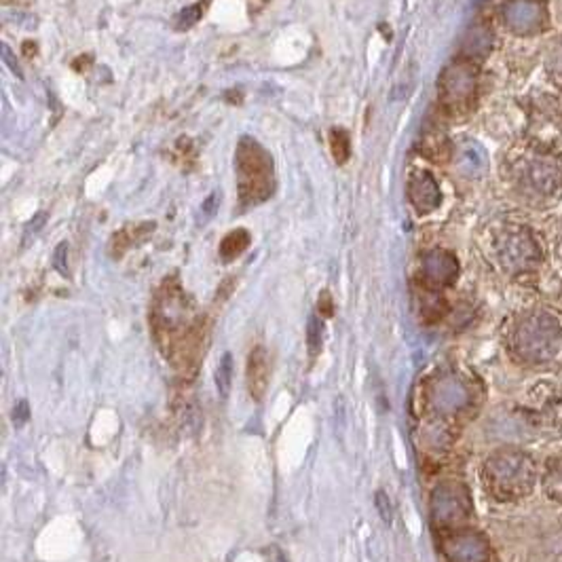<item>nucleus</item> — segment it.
<instances>
[{
  "mask_svg": "<svg viewBox=\"0 0 562 562\" xmlns=\"http://www.w3.org/2000/svg\"><path fill=\"white\" fill-rule=\"evenodd\" d=\"M537 480V465L531 454L516 448H501L488 454L482 468V484L490 497L516 501L531 493Z\"/></svg>",
  "mask_w": 562,
  "mask_h": 562,
  "instance_id": "1",
  "label": "nucleus"
},
{
  "mask_svg": "<svg viewBox=\"0 0 562 562\" xmlns=\"http://www.w3.org/2000/svg\"><path fill=\"white\" fill-rule=\"evenodd\" d=\"M512 347L520 360L548 364L562 351V324L549 311L535 309L516 321Z\"/></svg>",
  "mask_w": 562,
  "mask_h": 562,
  "instance_id": "2",
  "label": "nucleus"
},
{
  "mask_svg": "<svg viewBox=\"0 0 562 562\" xmlns=\"http://www.w3.org/2000/svg\"><path fill=\"white\" fill-rule=\"evenodd\" d=\"M514 187L522 199L546 206L562 197V163L552 154L526 153L512 167Z\"/></svg>",
  "mask_w": 562,
  "mask_h": 562,
  "instance_id": "3",
  "label": "nucleus"
},
{
  "mask_svg": "<svg viewBox=\"0 0 562 562\" xmlns=\"http://www.w3.org/2000/svg\"><path fill=\"white\" fill-rule=\"evenodd\" d=\"M239 199L243 206H259L275 190L273 159L259 142L243 137L235 153Z\"/></svg>",
  "mask_w": 562,
  "mask_h": 562,
  "instance_id": "4",
  "label": "nucleus"
},
{
  "mask_svg": "<svg viewBox=\"0 0 562 562\" xmlns=\"http://www.w3.org/2000/svg\"><path fill=\"white\" fill-rule=\"evenodd\" d=\"M495 259L510 275H524L535 271L543 259L541 245L533 231L520 224H507L493 239Z\"/></svg>",
  "mask_w": 562,
  "mask_h": 562,
  "instance_id": "5",
  "label": "nucleus"
},
{
  "mask_svg": "<svg viewBox=\"0 0 562 562\" xmlns=\"http://www.w3.org/2000/svg\"><path fill=\"white\" fill-rule=\"evenodd\" d=\"M440 100L451 115H463L471 109L478 89L476 62L459 57L448 64L440 76Z\"/></svg>",
  "mask_w": 562,
  "mask_h": 562,
  "instance_id": "6",
  "label": "nucleus"
},
{
  "mask_svg": "<svg viewBox=\"0 0 562 562\" xmlns=\"http://www.w3.org/2000/svg\"><path fill=\"white\" fill-rule=\"evenodd\" d=\"M432 522L444 531H457L471 516L470 490L459 482H442L434 488Z\"/></svg>",
  "mask_w": 562,
  "mask_h": 562,
  "instance_id": "7",
  "label": "nucleus"
},
{
  "mask_svg": "<svg viewBox=\"0 0 562 562\" xmlns=\"http://www.w3.org/2000/svg\"><path fill=\"white\" fill-rule=\"evenodd\" d=\"M504 26L516 37H533L549 26L546 0H507L501 7Z\"/></svg>",
  "mask_w": 562,
  "mask_h": 562,
  "instance_id": "8",
  "label": "nucleus"
},
{
  "mask_svg": "<svg viewBox=\"0 0 562 562\" xmlns=\"http://www.w3.org/2000/svg\"><path fill=\"white\" fill-rule=\"evenodd\" d=\"M446 558L451 562H488L490 546L487 537L471 529L451 531L442 541Z\"/></svg>",
  "mask_w": 562,
  "mask_h": 562,
  "instance_id": "9",
  "label": "nucleus"
},
{
  "mask_svg": "<svg viewBox=\"0 0 562 562\" xmlns=\"http://www.w3.org/2000/svg\"><path fill=\"white\" fill-rule=\"evenodd\" d=\"M470 400L471 396L468 385L454 374L435 379L432 390H429V404L442 417H451L465 410L470 406Z\"/></svg>",
  "mask_w": 562,
  "mask_h": 562,
  "instance_id": "10",
  "label": "nucleus"
},
{
  "mask_svg": "<svg viewBox=\"0 0 562 562\" xmlns=\"http://www.w3.org/2000/svg\"><path fill=\"white\" fill-rule=\"evenodd\" d=\"M421 275L429 290L448 288L459 277V260L446 250H432L423 256Z\"/></svg>",
  "mask_w": 562,
  "mask_h": 562,
  "instance_id": "11",
  "label": "nucleus"
},
{
  "mask_svg": "<svg viewBox=\"0 0 562 562\" xmlns=\"http://www.w3.org/2000/svg\"><path fill=\"white\" fill-rule=\"evenodd\" d=\"M406 193H408L410 206L415 207L418 216H426V214H432L434 209L440 207L442 190L438 187V182H435V178L432 176V171L427 170L412 171Z\"/></svg>",
  "mask_w": 562,
  "mask_h": 562,
  "instance_id": "12",
  "label": "nucleus"
},
{
  "mask_svg": "<svg viewBox=\"0 0 562 562\" xmlns=\"http://www.w3.org/2000/svg\"><path fill=\"white\" fill-rule=\"evenodd\" d=\"M268 374H271V364L268 354L262 345H256L248 356V366H245V382H248L250 398L260 402L268 390Z\"/></svg>",
  "mask_w": 562,
  "mask_h": 562,
  "instance_id": "13",
  "label": "nucleus"
},
{
  "mask_svg": "<svg viewBox=\"0 0 562 562\" xmlns=\"http://www.w3.org/2000/svg\"><path fill=\"white\" fill-rule=\"evenodd\" d=\"M495 47V34L487 23H476L474 28L465 34L463 47H461V57L470 59V62H478L484 59L493 51Z\"/></svg>",
  "mask_w": 562,
  "mask_h": 562,
  "instance_id": "14",
  "label": "nucleus"
},
{
  "mask_svg": "<svg viewBox=\"0 0 562 562\" xmlns=\"http://www.w3.org/2000/svg\"><path fill=\"white\" fill-rule=\"evenodd\" d=\"M488 167L487 151L474 140H465L457 148V170L468 178H480Z\"/></svg>",
  "mask_w": 562,
  "mask_h": 562,
  "instance_id": "15",
  "label": "nucleus"
},
{
  "mask_svg": "<svg viewBox=\"0 0 562 562\" xmlns=\"http://www.w3.org/2000/svg\"><path fill=\"white\" fill-rule=\"evenodd\" d=\"M248 245H250V233L245 229H237L223 239V243H220V256H223V260L231 262V260H235L237 256H241L245 250H248Z\"/></svg>",
  "mask_w": 562,
  "mask_h": 562,
  "instance_id": "16",
  "label": "nucleus"
},
{
  "mask_svg": "<svg viewBox=\"0 0 562 562\" xmlns=\"http://www.w3.org/2000/svg\"><path fill=\"white\" fill-rule=\"evenodd\" d=\"M543 490L552 501L562 504V463H552L543 476Z\"/></svg>",
  "mask_w": 562,
  "mask_h": 562,
  "instance_id": "17",
  "label": "nucleus"
},
{
  "mask_svg": "<svg viewBox=\"0 0 562 562\" xmlns=\"http://www.w3.org/2000/svg\"><path fill=\"white\" fill-rule=\"evenodd\" d=\"M231 382H233V356L224 354L223 357H220V364H218V370H216V387H218V393L223 400L229 398Z\"/></svg>",
  "mask_w": 562,
  "mask_h": 562,
  "instance_id": "18",
  "label": "nucleus"
},
{
  "mask_svg": "<svg viewBox=\"0 0 562 562\" xmlns=\"http://www.w3.org/2000/svg\"><path fill=\"white\" fill-rule=\"evenodd\" d=\"M330 146H332L334 161H337V163H340V165L347 163V159H349V154H351L349 134H347L345 129H332Z\"/></svg>",
  "mask_w": 562,
  "mask_h": 562,
  "instance_id": "19",
  "label": "nucleus"
},
{
  "mask_svg": "<svg viewBox=\"0 0 562 562\" xmlns=\"http://www.w3.org/2000/svg\"><path fill=\"white\" fill-rule=\"evenodd\" d=\"M307 345H309V354L318 356L321 349V321L318 320V315H311L309 326H307Z\"/></svg>",
  "mask_w": 562,
  "mask_h": 562,
  "instance_id": "20",
  "label": "nucleus"
},
{
  "mask_svg": "<svg viewBox=\"0 0 562 562\" xmlns=\"http://www.w3.org/2000/svg\"><path fill=\"white\" fill-rule=\"evenodd\" d=\"M201 15H203L201 4H190V7L182 9L180 13H178V17H176V30L193 28L195 23L201 20Z\"/></svg>",
  "mask_w": 562,
  "mask_h": 562,
  "instance_id": "21",
  "label": "nucleus"
},
{
  "mask_svg": "<svg viewBox=\"0 0 562 562\" xmlns=\"http://www.w3.org/2000/svg\"><path fill=\"white\" fill-rule=\"evenodd\" d=\"M548 70H549V76H552V81L556 83V85L562 87V43L556 45L552 56H549Z\"/></svg>",
  "mask_w": 562,
  "mask_h": 562,
  "instance_id": "22",
  "label": "nucleus"
},
{
  "mask_svg": "<svg viewBox=\"0 0 562 562\" xmlns=\"http://www.w3.org/2000/svg\"><path fill=\"white\" fill-rule=\"evenodd\" d=\"M374 505H376V510H379L381 518L385 520L387 524H391V522H393V505H391L390 497H387V495L382 493V490H376V495H374Z\"/></svg>",
  "mask_w": 562,
  "mask_h": 562,
  "instance_id": "23",
  "label": "nucleus"
},
{
  "mask_svg": "<svg viewBox=\"0 0 562 562\" xmlns=\"http://www.w3.org/2000/svg\"><path fill=\"white\" fill-rule=\"evenodd\" d=\"M53 267L59 275H68V243L62 241L53 252Z\"/></svg>",
  "mask_w": 562,
  "mask_h": 562,
  "instance_id": "24",
  "label": "nucleus"
},
{
  "mask_svg": "<svg viewBox=\"0 0 562 562\" xmlns=\"http://www.w3.org/2000/svg\"><path fill=\"white\" fill-rule=\"evenodd\" d=\"M11 417H13V423H15L17 427H22L23 423L28 421V418H30V406H28L26 400H22V402H17L13 406V415H11Z\"/></svg>",
  "mask_w": 562,
  "mask_h": 562,
  "instance_id": "25",
  "label": "nucleus"
},
{
  "mask_svg": "<svg viewBox=\"0 0 562 562\" xmlns=\"http://www.w3.org/2000/svg\"><path fill=\"white\" fill-rule=\"evenodd\" d=\"M3 59H4V64H7V66H9V70H11V73H15V75H17V76H20V79H22V76H23V75H22L20 62H17V57L13 56V51H11L7 45H3Z\"/></svg>",
  "mask_w": 562,
  "mask_h": 562,
  "instance_id": "26",
  "label": "nucleus"
},
{
  "mask_svg": "<svg viewBox=\"0 0 562 562\" xmlns=\"http://www.w3.org/2000/svg\"><path fill=\"white\" fill-rule=\"evenodd\" d=\"M45 220H47V214H45V212H39V214H37V216H34V220H32V223H30V224H28V229H26V235L30 237V235H34V233H39L40 229H43Z\"/></svg>",
  "mask_w": 562,
  "mask_h": 562,
  "instance_id": "27",
  "label": "nucleus"
},
{
  "mask_svg": "<svg viewBox=\"0 0 562 562\" xmlns=\"http://www.w3.org/2000/svg\"><path fill=\"white\" fill-rule=\"evenodd\" d=\"M318 307H320L321 313L326 315V318H330V315H332V298H330V294H328V292H324V294L320 296Z\"/></svg>",
  "mask_w": 562,
  "mask_h": 562,
  "instance_id": "28",
  "label": "nucleus"
},
{
  "mask_svg": "<svg viewBox=\"0 0 562 562\" xmlns=\"http://www.w3.org/2000/svg\"><path fill=\"white\" fill-rule=\"evenodd\" d=\"M214 206H216V195L207 197V201L203 203V212H206V214H212V212H214Z\"/></svg>",
  "mask_w": 562,
  "mask_h": 562,
  "instance_id": "29",
  "label": "nucleus"
}]
</instances>
